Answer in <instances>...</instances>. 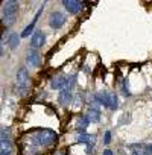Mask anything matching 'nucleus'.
Returning a JSON list of instances; mask_svg holds the SVG:
<instances>
[{"label": "nucleus", "mask_w": 152, "mask_h": 155, "mask_svg": "<svg viewBox=\"0 0 152 155\" xmlns=\"http://www.w3.org/2000/svg\"><path fill=\"white\" fill-rule=\"evenodd\" d=\"M37 31V21H31L29 25H26L25 26V29L20 32V35H21V38H31L32 35H34V32Z\"/></svg>", "instance_id": "17"}, {"label": "nucleus", "mask_w": 152, "mask_h": 155, "mask_svg": "<svg viewBox=\"0 0 152 155\" xmlns=\"http://www.w3.org/2000/svg\"><path fill=\"white\" fill-rule=\"evenodd\" d=\"M18 9L20 3L17 0H6L2 3V26L3 28H11L15 25L17 17H18Z\"/></svg>", "instance_id": "2"}, {"label": "nucleus", "mask_w": 152, "mask_h": 155, "mask_svg": "<svg viewBox=\"0 0 152 155\" xmlns=\"http://www.w3.org/2000/svg\"><path fill=\"white\" fill-rule=\"evenodd\" d=\"M0 155H14V138L11 128H2L0 134Z\"/></svg>", "instance_id": "4"}, {"label": "nucleus", "mask_w": 152, "mask_h": 155, "mask_svg": "<svg viewBox=\"0 0 152 155\" xmlns=\"http://www.w3.org/2000/svg\"><path fill=\"white\" fill-rule=\"evenodd\" d=\"M91 125L90 119L82 113V114H78L73 120V128H74V132H87L88 126Z\"/></svg>", "instance_id": "11"}, {"label": "nucleus", "mask_w": 152, "mask_h": 155, "mask_svg": "<svg viewBox=\"0 0 152 155\" xmlns=\"http://www.w3.org/2000/svg\"><path fill=\"white\" fill-rule=\"evenodd\" d=\"M84 114L90 119L91 123H99L102 120V110L99 107H88L87 105V110H85Z\"/></svg>", "instance_id": "14"}, {"label": "nucleus", "mask_w": 152, "mask_h": 155, "mask_svg": "<svg viewBox=\"0 0 152 155\" xmlns=\"http://www.w3.org/2000/svg\"><path fill=\"white\" fill-rule=\"evenodd\" d=\"M52 155H68V150L65 147H61V149H56Z\"/></svg>", "instance_id": "22"}, {"label": "nucleus", "mask_w": 152, "mask_h": 155, "mask_svg": "<svg viewBox=\"0 0 152 155\" xmlns=\"http://www.w3.org/2000/svg\"><path fill=\"white\" fill-rule=\"evenodd\" d=\"M102 155H114V150L110 147H105V149H102Z\"/></svg>", "instance_id": "23"}, {"label": "nucleus", "mask_w": 152, "mask_h": 155, "mask_svg": "<svg viewBox=\"0 0 152 155\" xmlns=\"http://www.w3.org/2000/svg\"><path fill=\"white\" fill-rule=\"evenodd\" d=\"M25 62H26V67L28 68H38L43 64V56L40 55L38 50L29 47L26 50V55H25Z\"/></svg>", "instance_id": "6"}, {"label": "nucleus", "mask_w": 152, "mask_h": 155, "mask_svg": "<svg viewBox=\"0 0 152 155\" xmlns=\"http://www.w3.org/2000/svg\"><path fill=\"white\" fill-rule=\"evenodd\" d=\"M119 90L122 93L123 97H131V88H129V79L128 76L122 78V79L119 81Z\"/></svg>", "instance_id": "16"}, {"label": "nucleus", "mask_w": 152, "mask_h": 155, "mask_svg": "<svg viewBox=\"0 0 152 155\" xmlns=\"http://www.w3.org/2000/svg\"><path fill=\"white\" fill-rule=\"evenodd\" d=\"M67 82H68V74L61 71V73H56L55 76H52V79L49 81V87H50V90L61 91L67 87Z\"/></svg>", "instance_id": "8"}, {"label": "nucleus", "mask_w": 152, "mask_h": 155, "mask_svg": "<svg viewBox=\"0 0 152 155\" xmlns=\"http://www.w3.org/2000/svg\"><path fill=\"white\" fill-rule=\"evenodd\" d=\"M73 97H74L73 91L64 88V90H61L59 94L56 96V102H58V105H59L61 108H68V107L71 105V102H73Z\"/></svg>", "instance_id": "12"}, {"label": "nucleus", "mask_w": 152, "mask_h": 155, "mask_svg": "<svg viewBox=\"0 0 152 155\" xmlns=\"http://www.w3.org/2000/svg\"><path fill=\"white\" fill-rule=\"evenodd\" d=\"M46 41H47L46 32H44L43 29H37V31L34 32V35L29 38V47H31V49H35V50L43 49L44 44H46Z\"/></svg>", "instance_id": "9"}, {"label": "nucleus", "mask_w": 152, "mask_h": 155, "mask_svg": "<svg viewBox=\"0 0 152 155\" xmlns=\"http://www.w3.org/2000/svg\"><path fill=\"white\" fill-rule=\"evenodd\" d=\"M73 144L78 146H87L93 141H96V134H90V132H73Z\"/></svg>", "instance_id": "10"}, {"label": "nucleus", "mask_w": 152, "mask_h": 155, "mask_svg": "<svg viewBox=\"0 0 152 155\" xmlns=\"http://www.w3.org/2000/svg\"><path fill=\"white\" fill-rule=\"evenodd\" d=\"M111 140H113V132H111L110 129L104 131V134H102V144H104L105 147H108V146L111 144Z\"/></svg>", "instance_id": "19"}, {"label": "nucleus", "mask_w": 152, "mask_h": 155, "mask_svg": "<svg viewBox=\"0 0 152 155\" xmlns=\"http://www.w3.org/2000/svg\"><path fill=\"white\" fill-rule=\"evenodd\" d=\"M58 132L52 128H38L26 132L20 140V155H41L44 150L55 147Z\"/></svg>", "instance_id": "1"}, {"label": "nucleus", "mask_w": 152, "mask_h": 155, "mask_svg": "<svg viewBox=\"0 0 152 155\" xmlns=\"http://www.w3.org/2000/svg\"><path fill=\"white\" fill-rule=\"evenodd\" d=\"M87 104V96H85V93L84 91H79V93H76L74 94V97H73V102H71V105H70V108H71V111L73 113H78L81 108H84V105Z\"/></svg>", "instance_id": "13"}, {"label": "nucleus", "mask_w": 152, "mask_h": 155, "mask_svg": "<svg viewBox=\"0 0 152 155\" xmlns=\"http://www.w3.org/2000/svg\"><path fill=\"white\" fill-rule=\"evenodd\" d=\"M15 88H17V93L25 97L31 88V76H29V71H28V67H18L17 71H15Z\"/></svg>", "instance_id": "3"}, {"label": "nucleus", "mask_w": 152, "mask_h": 155, "mask_svg": "<svg viewBox=\"0 0 152 155\" xmlns=\"http://www.w3.org/2000/svg\"><path fill=\"white\" fill-rule=\"evenodd\" d=\"M143 155H152V143L143 144Z\"/></svg>", "instance_id": "21"}, {"label": "nucleus", "mask_w": 152, "mask_h": 155, "mask_svg": "<svg viewBox=\"0 0 152 155\" xmlns=\"http://www.w3.org/2000/svg\"><path fill=\"white\" fill-rule=\"evenodd\" d=\"M150 123H152V116H150Z\"/></svg>", "instance_id": "24"}, {"label": "nucleus", "mask_w": 152, "mask_h": 155, "mask_svg": "<svg viewBox=\"0 0 152 155\" xmlns=\"http://www.w3.org/2000/svg\"><path fill=\"white\" fill-rule=\"evenodd\" d=\"M61 5L71 15H79L87 6L85 2H79V0H64V2H61Z\"/></svg>", "instance_id": "7"}, {"label": "nucleus", "mask_w": 152, "mask_h": 155, "mask_svg": "<svg viewBox=\"0 0 152 155\" xmlns=\"http://www.w3.org/2000/svg\"><path fill=\"white\" fill-rule=\"evenodd\" d=\"M20 43H21V35L17 34V32H11L8 37H6V44L11 50H15L20 47Z\"/></svg>", "instance_id": "15"}, {"label": "nucleus", "mask_w": 152, "mask_h": 155, "mask_svg": "<svg viewBox=\"0 0 152 155\" xmlns=\"http://www.w3.org/2000/svg\"><path fill=\"white\" fill-rule=\"evenodd\" d=\"M96 146H97L96 141H93V143L84 146V152H85V155H94V152H96Z\"/></svg>", "instance_id": "20"}, {"label": "nucleus", "mask_w": 152, "mask_h": 155, "mask_svg": "<svg viewBox=\"0 0 152 155\" xmlns=\"http://www.w3.org/2000/svg\"><path fill=\"white\" fill-rule=\"evenodd\" d=\"M67 23V14L64 11H52L49 14V20H47V25L50 29L53 31H59L65 26Z\"/></svg>", "instance_id": "5"}, {"label": "nucleus", "mask_w": 152, "mask_h": 155, "mask_svg": "<svg viewBox=\"0 0 152 155\" xmlns=\"http://www.w3.org/2000/svg\"><path fill=\"white\" fill-rule=\"evenodd\" d=\"M126 149L129 150V155H143V144H141V143L129 144Z\"/></svg>", "instance_id": "18"}]
</instances>
